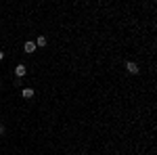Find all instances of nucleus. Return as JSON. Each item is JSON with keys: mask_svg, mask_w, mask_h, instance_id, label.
Instances as JSON below:
<instances>
[{"mask_svg": "<svg viewBox=\"0 0 157 155\" xmlns=\"http://www.w3.org/2000/svg\"><path fill=\"white\" fill-rule=\"evenodd\" d=\"M126 69H128V73H138V72H140L138 65H136L134 61H126Z\"/></svg>", "mask_w": 157, "mask_h": 155, "instance_id": "obj_1", "label": "nucleus"}, {"mask_svg": "<svg viewBox=\"0 0 157 155\" xmlns=\"http://www.w3.org/2000/svg\"><path fill=\"white\" fill-rule=\"evenodd\" d=\"M15 73H17V78H23L25 73H27V67H25L23 63H19V65L15 67Z\"/></svg>", "mask_w": 157, "mask_h": 155, "instance_id": "obj_2", "label": "nucleus"}, {"mask_svg": "<svg viewBox=\"0 0 157 155\" xmlns=\"http://www.w3.org/2000/svg\"><path fill=\"white\" fill-rule=\"evenodd\" d=\"M21 95H23V99H34L36 92H34V88H23V90H21Z\"/></svg>", "mask_w": 157, "mask_h": 155, "instance_id": "obj_3", "label": "nucleus"}, {"mask_svg": "<svg viewBox=\"0 0 157 155\" xmlns=\"http://www.w3.org/2000/svg\"><path fill=\"white\" fill-rule=\"evenodd\" d=\"M23 48H25V52H36V44L34 42H25Z\"/></svg>", "mask_w": 157, "mask_h": 155, "instance_id": "obj_4", "label": "nucleus"}, {"mask_svg": "<svg viewBox=\"0 0 157 155\" xmlns=\"http://www.w3.org/2000/svg\"><path fill=\"white\" fill-rule=\"evenodd\" d=\"M34 44H36V46H46V38H44V36H38V40L34 42Z\"/></svg>", "mask_w": 157, "mask_h": 155, "instance_id": "obj_5", "label": "nucleus"}, {"mask_svg": "<svg viewBox=\"0 0 157 155\" xmlns=\"http://www.w3.org/2000/svg\"><path fill=\"white\" fill-rule=\"evenodd\" d=\"M4 134V124H0V136Z\"/></svg>", "mask_w": 157, "mask_h": 155, "instance_id": "obj_6", "label": "nucleus"}, {"mask_svg": "<svg viewBox=\"0 0 157 155\" xmlns=\"http://www.w3.org/2000/svg\"><path fill=\"white\" fill-rule=\"evenodd\" d=\"M2 59H4V52H2V50H0V61H2Z\"/></svg>", "mask_w": 157, "mask_h": 155, "instance_id": "obj_7", "label": "nucleus"}, {"mask_svg": "<svg viewBox=\"0 0 157 155\" xmlns=\"http://www.w3.org/2000/svg\"><path fill=\"white\" fill-rule=\"evenodd\" d=\"M0 86H2V84H0Z\"/></svg>", "mask_w": 157, "mask_h": 155, "instance_id": "obj_8", "label": "nucleus"}]
</instances>
